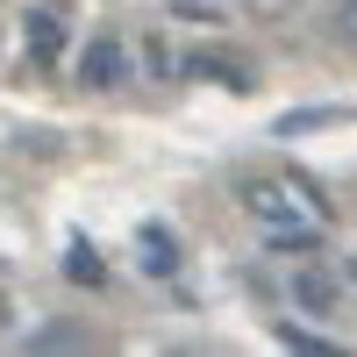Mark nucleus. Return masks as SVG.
Returning <instances> with one entry per match:
<instances>
[{"label": "nucleus", "instance_id": "5", "mask_svg": "<svg viewBox=\"0 0 357 357\" xmlns=\"http://www.w3.org/2000/svg\"><path fill=\"white\" fill-rule=\"evenodd\" d=\"M136 243H143V264H151L158 279H172V272H178V250H172V236H165V229H143Z\"/></svg>", "mask_w": 357, "mask_h": 357}, {"label": "nucleus", "instance_id": "3", "mask_svg": "<svg viewBox=\"0 0 357 357\" xmlns=\"http://www.w3.org/2000/svg\"><path fill=\"white\" fill-rule=\"evenodd\" d=\"M22 43H29V57H36V65H50V57H57V43H65V22H57L50 8H29Z\"/></svg>", "mask_w": 357, "mask_h": 357}, {"label": "nucleus", "instance_id": "6", "mask_svg": "<svg viewBox=\"0 0 357 357\" xmlns=\"http://www.w3.org/2000/svg\"><path fill=\"white\" fill-rule=\"evenodd\" d=\"M343 122V107H301V114H279V136H301V129H329Z\"/></svg>", "mask_w": 357, "mask_h": 357}, {"label": "nucleus", "instance_id": "8", "mask_svg": "<svg viewBox=\"0 0 357 357\" xmlns=\"http://www.w3.org/2000/svg\"><path fill=\"white\" fill-rule=\"evenodd\" d=\"M279 343H286V350H314V357H336V343H329V336H307V329H279Z\"/></svg>", "mask_w": 357, "mask_h": 357}, {"label": "nucleus", "instance_id": "9", "mask_svg": "<svg viewBox=\"0 0 357 357\" xmlns=\"http://www.w3.org/2000/svg\"><path fill=\"white\" fill-rule=\"evenodd\" d=\"M336 29H343V36L357 43V0H343V8H336Z\"/></svg>", "mask_w": 357, "mask_h": 357}, {"label": "nucleus", "instance_id": "1", "mask_svg": "<svg viewBox=\"0 0 357 357\" xmlns=\"http://www.w3.org/2000/svg\"><path fill=\"white\" fill-rule=\"evenodd\" d=\"M243 207H250V222H257V236L272 250H307L321 236V222H329V200H321L314 178H301V172L257 178V186L243 193Z\"/></svg>", "mask_w": 357, "mask_h": 357}, {"label": "nucleus", "instance_id": "7", "mask_svg": "<svg viewBox=\"0 0 357 357\" xmlns=\"http://www.w3.org/2000/svg\"><path fill=\"white\" fill-rule=\"evenodd\" d=\"M293 293H301L307 307H329V301H336V286L321 279V272H301V286H293Z\"/></svg>", "mask_w": 357, "mask_h": 357}, {"label": "nucleus", "instance_id": "4", "mask_svg": "<svg viewBox=\"0 0 357 357\" xmlns=\"http://www.w3.org/2000/svg\"><path fill=\"white\" fill-rule=\"evenodd\" d=\"M65 279H79V286H100L107 272H100V250L86 243V236H72V250H65Z\"/></svg>", "mask_w": 357, "mask_h": 357}, {"label": "nucleus", "instance_id": "2", "mask_svg": "<svg viewBox=\"0 0 357 357\" xmlns=\"http://www.w3.org/2000/svg\"><path fill=\"white\" fill-rule=\"evenodd\" d=\"M129 79V50H122V36H93L79 50V86H93V93H114V86Z\"/></svg>", "mask_w": 357, "mask_h": 357}]
</instances>
